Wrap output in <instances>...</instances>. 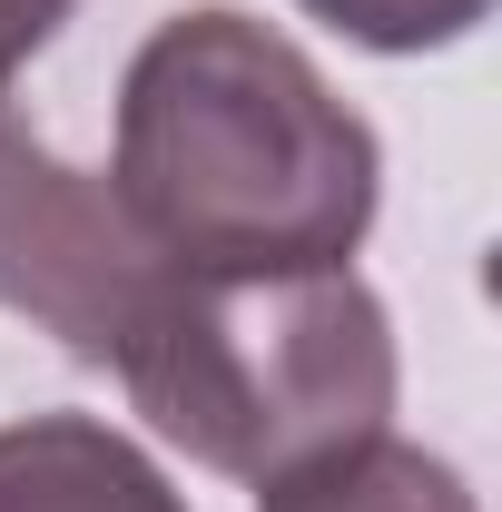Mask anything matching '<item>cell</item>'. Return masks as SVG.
Wrapping results in <instances>:
<instances>
[{"instance_id": "1", "label": "cell", "mask_w": 502, "mask_h": 512, "mask_svg": "<svg viewBox=\"0 0 502 512\" xmlns=\"http://www.w3.org/2000/svg\"><path fill=\"white\" fill-rule=\"evenodd\" d=\"M109 197L178 266L296 276L365 247L384 148L286 30L247 10H178L119 79Z\"/></svg>"}, {"instance_id": "2", "label": "cell", "mask_w": 502, "mask_h": 512, "mask_svg": "<svg viewBox=\"0 0 502 512\" xmlns=\"http://www.w3.org/2000/svg\"><path fill=\"white\" fill-rule=\"evenodd\" d=\"M158 444L227 483H276L315 453L384 434L394 414V316L355 266L207 276L178 266L148 325L109 365Z\"/></svg>"}, {"instance_id": "3", "label": "cell", "mask_w": 502, "mask_h": 512, "mask_svg": "<svg viewBox=\"0 0 502 512\" xmlns=\"http://www.w3.org/2000/svg\"><path fill=\"white\" fill-rule=\"evenodd\" d=\"M168 276H178V256H158L128 227L109 178L69 168L40 128L0 109V306L10 316H30L79 365L109 375Z\"/></svg>"}, {"instance_id": "4", "label": "cell", "mask_w": 502, "mask_h": 512, "mask_svg": "<svg viewBox=\"0 0 502 512\" xmlns=\"http://www.w3.org/2000/svg\"><path fill=\"white\" fill-rule=\"evenodd\" d=\"M0 512H188V493L99 414L0 424Z\"/></svg>"}, {"instance_id": "5", "label": "cell", "mask_w": 502, "mask_h": 512, "mask_svg": "<svg viewBox=\"0 0 502 512\" xmlns=\"http://www.w3.org/2000/svg\"><path fill=\"white\" fill-rule=\"evenodd\" d=\"M256 512H483V503L443 453L404 444V434H355V444L256 483Z\"/></svg>"}, {"instance_id": "6", "label": "cell", "mask_w": 502, "mask_h": 512, "mask_svg": "<svg viewBox=\"0 0 502 512\" xmlns=\"http://www.w3.org/2000/svg\"><path fill=\"white\" fill-rule=\"evenodd\" d=\"M306 20L345 30L355 50H384V60H414V50H453L493 20V0H296Z\"/></svg>"}, {"instance_id": "7", "label": "cell", "mask_w": 502, "mask_h": 512, "mask_svg": "<svg viewBox=\"0 0 502 512\" xmlns=\"http://www.w3.org/2000/svg\"><path fill=\"white\" fill-rule=\"evenodd\" d=\"M79 0H0V99H10V79H20V60L60 30Z\"/></svg>"}]
</instances>
